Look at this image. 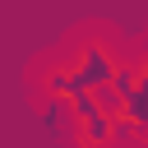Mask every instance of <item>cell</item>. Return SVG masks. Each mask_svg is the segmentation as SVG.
I'll list each match as a JSON object with an SVG mask.
<instances>
[{
  "mask_svg": "<svg viewBox=\"0 0 148 148\" xmlns=\"http://www.w3.org/2000/svg\"><path fill=\"white\" fill-rule=\"evenodd\" d=\"M74 65H79V74H83V83L97 92V88H106L111 83V74L120 69V60H116V51H111V42H102V37H83L74 51Z\"/></svg>",
  "mask_w": 148,
  "mask_h": 148,
  "instance_id": "1",
  "label": "cell"
},
{
  "mask_svg": "<svg viewBox=\"0 0 148 148\" xmlns=\"http://www.w3.org/2000/svg\"><path fill=\"white\" fill-rule=\"evenodd\" d=\"M42 92L46 97H56V102H79V97H88L92 88L83 83V74H79V65H74V56H65V60H56L46 74H42Z\"/></svg>",
  "mask_w": 148,
  "mask_h": 148,
  "instance_id": "2",
  "label": "cell"
},
{
  "mask_svg": "<svg viewBox=\"0 0 148 148\" xmlns=\"http://www.w3.org/2000/svg\"><path fill=\"white\" fill-rule=\"evenodd\" d=\"M134 74H139V88H148V56L134 60Z\"/></svg>",
  "mask_w": 148,
  "mask_h": 148,
  "instance_id": "3",
  "label": "cell"
}]
</instances>
